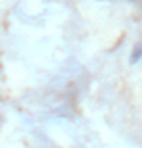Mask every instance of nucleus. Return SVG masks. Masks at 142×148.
<instances>
[{
  "label": "nucleus",
  "instance_id": "f257e3e1",
  "mask_svg": "<svg viewBox=\"0 0 142 148\" xmlns=\"http://www.w3.org/2000/svg\"><path fill=\"white\" fill-rule=\"evenodd\" d=\"M138 58H142V46H137V50H134V54L131 56V62L134 64V62H138Z\"/></svg>",
  "mask_w": 142,
  "mask_h": 148
}]
</instances>
